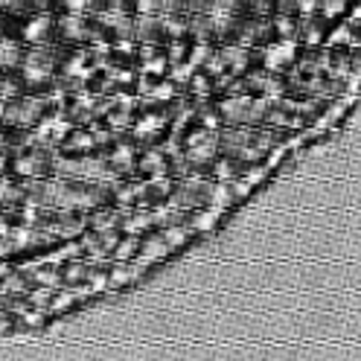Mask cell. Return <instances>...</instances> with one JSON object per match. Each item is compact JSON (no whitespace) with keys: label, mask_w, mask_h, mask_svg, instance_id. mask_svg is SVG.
<instances>
[{"label":"cell","mask_w":361,"mask_h":361,"mask_svg":"<svg viewBox=\"0 0 361 361\" xmlns=\"http://www.w3.org/2000/svg\"><path fill=\"white\" fill-rule=\"evenodd\" d=\"M24 38L30 44H35V47H38V44H53V38H56V18L50 12L32 15L30 24L24 27Z\"/></svg>","instance_id":"1"},{"label":"cell","mask_w":361,"mask_h":361,"mask_svg":"<svg viewBox=\"0 0 361 361\" xmlns=\"http://www.w3.org/2000/svg\"><path fill=\"white\" fill-rule=\"evenodd\" d=\"M271 24H274V32H277V38H298V30H300V24H298V18H271Z\"/></svg>","instance_id":"2"}]
</instances>
